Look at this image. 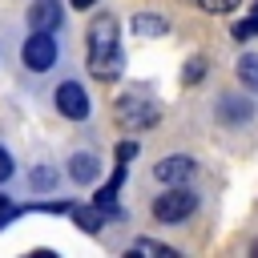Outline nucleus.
I'll use <instances>...</instances> for the list:
<instances>
[{
  "instance_id": "obj_20",
  "label": "nucleus",
  "mask_w": 258,
  "mask_h": 258,
  "mask_svg": "<svg viewBox=\"0 0 258 258\" xmlns=\"http://www.w3.org/2000/svg\"><path fill=\"white\" fill-rule=\"evenodd\" d=\"M254 12H258V0H254Z\"/></svg>"
},
{
  "instance_id": "obj_17",
  "label": "nucleus",
  "mask_w": 258,
  "mask_h": 258,
  "mask_svg": "<svg viewBox=\"0 0 258 258\" xmlns=\"http://www.w3.org/2000/svg\"><path fill=\"white\" fill-rule=\"evenodd\" d=\"M52 181H56V173H52V169H32V185H36V189H44V185L52 189Z\"/></svg>"
},
{
  "instance_id": "obj_15",
  "label": "nucleus",
  "mask_w": 258,
  "mask_h": 258,
  "mask_svg": "<svg viewBox=\"0 0 258 258\" xmlns=\"http://www.w3.org/2000/svg\"><path fill=\"white\" fill-rule=\"evenodd\" d=\"M12 218H16V202H12L8 194H0V230H4Z\"/></svg>"
},
{
  "instance_id": "obj_14",
  "label": "nucleus",
  "mask_w": 258,
  "mask_h": 258,
  "mask_svg": "<svg viewBox=\"0 0 258 258\" xmlns=\"http://www.w3.org/2000/svg\"><path fill=\"white\" fill-rule=\"evenodd\" d=\"M202 73H206V60H202V56H189V60H185L181 81H185V85H194V81H202Z\"/></svg>"
},
{
  "instance_id": "obj_18",
  "label": "nucleus",
  "mask_w": 258,
  "mask_h": 258,
  "mask_svg": "<svg viewBox=\"0 0 258 258\" xmlns=\"http://www.w3.org/2000/svg\"><path fill=\"white\" fill-rule=\"evenodd\" d=\"M12 169H16V165H12V157H8V149L0 145V181H8V177H12Z\"/></svg>"
},
{
  "instance_id": "obj_9",
  "label": "nucleus",
  "mask_w": 258,
  "mask_h": 258,
  "mask_svg": "<svg viewBox=\"0 0 258 258\" xmlns=\"http://www.w3.org/2000/svg\"><path fill=\"white\" fill-rule=\"evenodd\" d=\"M97 169H101V165H97L93 153H77V157L69 161V173H73V181H81V185H89V181L97 177Z\"/></svg>"
},
{
  "instance_id": "obj_19",
  "label": "nucleus",
  "mask_w": 258,
  "mask_h": 258,
  "mask_svg": "<svg viewBox=\"0 0 258 258\" xmlns=\"http://www.w3.org/2000/svg\"><path fill=\"white\" fill-rule=\"evenodd\" d=\"M97 0H73V8H93Z\"/></svg>"
},
{
  "instance_id": "obj_12",
  "label": "nucleus",
  "mask_w": 258,
  "mask_h": 258,
  "mask_svg": "<svg viewBox=\"0 0 258 258\" xmlns=\"http://www.w3.org/2000/svg\"><path fill=\"white\" fill-rule=\"evenodd\" d=\"M238 81L258 93V56H242V60H238Z\"/></svg>"
},
{
  "instance_id": "obj_16",
  "label": "nucleus",
  "mask_w": 258,
  "mask_h": 258,
  "mask_svg": "<svg viewBox=\"0 0 258 258\" xmlns=\"http://www.w3.org/2000/svg\"><path fill=\"white\" fill-rule=\"evenodd\" d=\"M198 4H202L206 12H234L242 0H198Z\"/></svg>"
},
{
  "instance_id": "obj_6",
  "label": "nucleus",
  "mask_w": 258,
  "mask_h": 258,
  "mask_svg": "<svg viewBox=\"0 0 258 258\" xmlns=\"http://www.w3.org/2000/svg\"><path fill=\"white\" fill-rule=\"evenodd\" d=\"M189 173H194V157H185V153L161 157V161L153 165V177H157V181H165V185H181Z\"/></svg>"
},
{
  "instance_id": "obj_5",
  "label": "nucleus",
  "mask_w": 258,
  "mask_h": 258,
  "mask_svg": "<svg viewBox=\"0 0 258 258\" xmlns=\"http://www.w3.org/2000/svg\"><path fill=\"white\" fill-rule=\"evenodd\" d=\"M56 109H60L69 121H85V117H89V93H85L77 81H64V85H56Z\"/></svg>"
},
{
  "instance_id": "obj_1",
  "label": "nucleus",
  "mask_w": 258,
  "mask_h": 258,
  "mask_svg": "<svg viewBox=\"0 0 258 258\" xmlns=\"http://www.w3.org/2000/svg\"><path fill=\"white\" fill-rule=\"evenodd\" d=\"M125 56H121V40H117V16L101 12L89 24V73L101 81H113L121 73Z\"/></svg>"
},
{
  "instance_id": "obj_8",
  "label": "nucleus",
  "mask_w": 258,
  "mask_h": 258,
  "mask_svg": "<svg viewBox=\"0 0 258 258\" xmlns=\"http://www.w3.org/2000/svg\"><path fill=\"white\" fill-rule=\"evenodd\" d=\"M250 113H254V105H250L246 97H222V101H218V117H222L226 125H242Z\"/></svg>"
},
{
  "instance_id": "obj_13",
  "label": "nucleus",
  "mask_w": 258,
  "mask_h": 258,
  "mask_svg": "<svg viewBox=\"0 0 258 258\" xmlns=\"http://www.w3.org/2000/svg\"><path fill=\"white\" fill-rule=\"evenodd\" d=\"M129 254H157V258H173V250H169V246H161V242H149V238H137V242L129 246Z\"/></svg>"
},
{
  "instance_id": "obj_2",
  "label": "nucleus",
  "mask_w": 258,
  "mask_h": 258,
  "mask_svg": "<svg viewBox=\"0 0 258 258\" xmlns=\"http://www.w3.org/2000/svg\"><path fill=\"white\" fill-rule=\"evenodd\" d=\"M117 121L125 125V129H149L157 117H161V109L153 105V101H145V97H137V93H125V97H117Z\"/></svg>"
},
{
  "instance_id": "obj_7",
  "label": "nucleus",
  "mask_w": 258,
  "mask_h": 258,
  "mask_svg": "<svg viewBox=\"0 0 258 258\" xmlns=\"http://www.w3.org/2000/svg\"><path fill=\"white\" fill-rule=\"evenodd\" d=\"M60 20H64L60 0H32V8H28V24H32L36 32H52V28H60Z\"/></svg>"
},
{
  "instance_id": "obj_21",
  "label": "nucleus",
  "mask_w": 258,
  "mask_h": 258,
  "mask_svg": "<svg viewBox=\"0 0 258 258\" xmlns=\"http://www.w3.org/2000/svg\"><path fill=\"white\" fill-rule=\"evenodd\" d=\"M254 254H258V246H254Z\"/></svg>"
},
{
  "instance_id": "obj_4",
  "label": "nucleus",
  "mask_w": 258,
  "mask_h": 258,
  "mask_svg": "<svg viewBox=\"0 0 258 258\" xmlns=\"http://www.w3.org/2000/svg\"><path fill=\"white\" fill-rule=\"evenodd\" d=\"M24 64L32 69V73H48L52 64H56V40H52V32H36L32 28V36L24 40Z\"/></svg>"
},
{
  "instance_id": "obj_10",
  "label": "nucleus",
  "mask_w": 258,
  "mask_h": 258,
  "mask_svg": "<svg viewBox=\"0 0 258 258\" xmlns=\"http://www.w3.org/2000/svg\"><path fill=\"white\" fill-rule=\"evenodd\" d=\"M73 222H77L85 234H97V230L105 226V210H97V206H73Z\"/></svg>"
},
{
  "instance_id": "obj_11",
  "label": "nucleus",
  "mask_w": 258,
  "mask_h": 258,
  "mask_svg": "<svg viewBox=\"0 0 258 258\" xmlns=\"http://www.w3.org/2000/svg\"><path fill=\"white\" fill-rule=\"evenodd\" d=\"M169 24L161 20V16H153V12H137L133 16V32H141V36H161Z\"/></svg>"
},
{
  "instance_id": "obj_3",
  "label": "nucleus",
  "mask_w": 258,
  "mask_h": 258,
  "mask_svg": "<svg viewBox=\"0 0 258 258\" xmlns=\"http://www.w3.org/2000/svg\"><path fill=\"white\" fill-rule=\"evenodd\" d=\"M198 210V194H189L185 185H173L169 194L153 198V218L157 222H185Z\"/></svg>"
}]
</instances>
